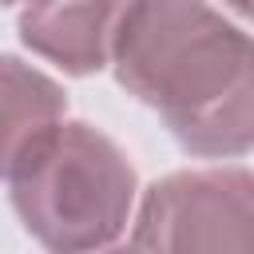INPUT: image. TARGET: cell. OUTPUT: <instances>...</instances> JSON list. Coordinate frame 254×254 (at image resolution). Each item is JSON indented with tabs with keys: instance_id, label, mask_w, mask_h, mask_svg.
I'll use <instances>...</instances> for the list:
<instances>
[{
	"instance_id": "277c9868",
	"label": "cell",
	"mask_w": 254,
	"mask_h": 254,
	"mask_svg": "<svg viewBox=\"0 0 254 254\" xmlns=\"http://www.w3.org/2000/svg\"><path fill=\"white\" fill-rule=\"evenodd\" d=\"M131 0H28L20 8V40L67 75L111 67L119 16Z\"/></svg>"
},
{
	"instance_id": "3957f363",
	"label": "cell",
	"mask_w": 254,
	"mask_h": 254,
	"mask_svg": "<svg viewBox=\"0 0 254 254\" xmlns=\"http://www.w3.org/2000/svg\"><path fill=\"white\" fill-rule=\"evenodd\" d=\"M135 246L143 254H254V171L163 175L135 210Z\"/></svg>"
},
{
	"instance_id": "6da1fadb",
	"label": "cell",
	"mask_w": 254,
	"mask_h": 254,
	"mask_svg": "<svg viewBox=\"0 0 254 254\" xmlns=\"http://www.w3.org/2000/svg\"><path fill=\"white\" fill-rule=\"evenodd\" d=\"M111 71L194 159L254 151V36L206 0H131Z\"/></svg>"
},
{
	"instance_id": "5b68a950",
	"label": "cell",
	"mask_w": 254,
	"mask_h": 254,
	"mask_svg": "<svg viewBox=\"0 0 254 254\" xmlns=\"http://www.w3.org/2000/svg\"><path fill=\"white\" fill-rule=\"evenodd\" d=\"M67 111L64 87L20 56H4V155L60 127Z\"/></svg>"
},
{
	"instance_id": "7a4b0ae2",
	"label": "cell",
	"mask_w": 254,
	"mask_h": 254,
	"mask_svg": "<svg viewBox=\"0 0 254 254\" xmlns=\"http://www.w3.org/2000/svg\"><path fill=\"white\" fill-rule=\"evenodd\" d=\"M8 202L48 254H95L111 246L135 206V167L123 147L91 123L64 119L4 155Z\"/></svg>"
},
{
	"instance_id": "52a82bcc",
	"label": "cell",
	"mask_w": 254,
	"mask_h": 254,
	"mask_svg": "<svg viewBox=\"0 0 254 254\" xmlns=\"http://www.w3.org/2000/svg\"><path fill=\"white\" fill-rule=\"evenodd\" d=\"M242 16H246V20L254 24V0H246V8H242Z\"/></svg>"
},
{
	"instance_id": "8992f818",
	"label": "cell",
	"mask_w": 254,
	"mask_h": 254,
	"mask_svg": "<svg viewBox=\"0 0 254 254\" xmlns=\"http://www.w3.org/2000/svg\"><path fill=\"white\" fill-rule=\"evenodd\" d=\"M95 254H143V250L131 242V246H103V250H95Z\"/></svg>"
},
{
	"instance_id": "ba28073f",
	"label": "cell",
	"mask_w": 254,
	"mask_h": 254,
	"mask_svg": "<svg viewBox=\"0 0 254 254\" xmlns=\"http://www.w3.org/2000/svg\"><path fill=\"white\" fill-rule=\"evenodd\" d=\"M4 4H12V8H24V4H28V0H4Z\"/></svg>"
}]
</instances>
